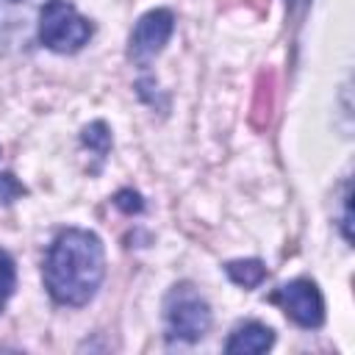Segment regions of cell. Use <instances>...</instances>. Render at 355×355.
I'll return each mask as SVG.
<instances>
[{"instance_id": "10", "label": "cell", "mask_w": 355, "mask_h": 355, "mask_svg": "<svg viewBox=\"0 0 355 355\" xmlns=\"http://www.w3.org/2000/svg\"><path fill=\"white\" fill-rule=\"evenodd\" d=\"M83 144H89L100 158L108 153V147H111V133H108V128H105V122H92L86 130H83Z\"/></svg>"}, {"instance_id": "4", "label": "cell", "mask_w": 355, "mask_h": 355, "mask_svg": "<svg viewBox=\"0 0 355 355\" xmlns=\"http://www.w3.org/2000/svg\"><path fill=\"white\" fill-rule=\"evenodd\" d=\"M272 302H277L286 311V316L291 322H297L300 327H319L324 322V300H322V291L308 277H297V280L283 283L272 294Z\"/></svg>"}, {"instance_id": "2", "label": "cell", "mask_w": 355, "mask_h": 355, "mask_svg": "<svg viewBox=\"0 0 355 355\" xmlns=\"http://www.w3.org/2000/svg\"><path fill=\"white\" fill-rule=\"evenodd\" d=\"M211 327V308L200 297V291L189 283H178L169 288L164 300V330L169 341H200Z\"/></svg>"}, {"instance_id": "5", "label": "cell", "mask_w": 355, "mask_h": 355, "mask_svg": "<svg viewBox=\"0 0 355 355\" xmlns=\"http://www.w3.org/2000/svg\"><path fill=\"white\" fill-rule=\"evenodd\" d=\"M172 31H175V17H172L169 8H153V11H147L136 22V28L130 33L128 55L136 64H147L150 58H155L164 50V44L169 42Z\"/></svg>"}, {"instance_id": "3", "label": "cell", "mask_w": 355, "mask_h": 355, "mask_svg": "<svg viewBox=\"0 0 355 355\" xmlns=\"http://www.w3.org/2000/svg\"><path fill=\"white\" fill-rule=\"evenodd\" d=\"M36 36L53 53H78L92 39V22L67 0H50L39 11Z\"/></svg>"}, {"instance_id": "6", "label": "cell", "mask_w": 355, "mask_h": 355, "mask_svg": "<svg viewBox=\"0 0 355 355\" xmlns=\"http://www.w3.org/2000/svg\"><path fill=\"white\" fill-rule=\"evenodd\" d=\"M50 0H0V39H17L31 31Z\"/></svg>"}, {"instance_id": "7", "label": "cell", "mask_w": 355, "mask_h": 355, "mask_svg": "<svg viewBox=\"0 0 355 355\" xmlns=\"http://www.w3.org/2000/svg\"><path fill=\"white\" fill-rule=\"evenodd\" d=\"M272 344H275V333L266 324H261V322H244V324H239L230 333L225 349L233 352V355H258V352H266Z\"/></svg>"}, {"instance_id": "1", "label": "cell", "mask_w": 355, "mask_h": 355, "mask_svg": "<svg viewBox=\"0 0 355 355\" xmlns=\"http://www.w3.org/2000/svg\"><path fill=\"white\" fill-rule=\"evenodd\" d=\"M105 275L103 241L80 227H67L55 236L44 258V286L61 305H86Z\"/></svg>"}, {"instance_id": "8", "label": "cell", "mask_w": 355, "mask_h": 355, "mask_svg": "<svg viewBox=\"0 0 355 355\" xmlns=\"http://www.w3.org/2000/svg\"><path fill=\"white\" fill-rule=\"evenodd\" d=\"M227 275L233 283L244 286V288H255L263 277H266V266L258 261V258H247V261H230L227 266Z\"/></svg>"}, {"instance_id": "12", "label": "cell", "mask_w": 355, "mask_h": 355, "mask_svg": "<svg viewBox=\"0 0 355 355\" xmlns=\"http://www.w3.org/2000/svg\"><path fill=\"white\" fill-rule=\"evenodd\" d=\"M114 202H116V208H122V211H128V214H130V211H141V197H139L136 191H119Z\"/></svg>"}, {"instance_id": "11", "label": "cell", "mask_w": 355, "mask_h": 355, "mask_svg": "<svg viewBox=\"0 0 355 355\" xmlns=\"http://www.w3.org/2000/svg\"><path fill=\"white\" fill-rule=\"evenodd\" d=\"M22 194H25V186L11 172H0V202L8 205V202H14Z\"/></svg>"}, {"instance_id": "9", "label": "cell", "mask_w": 355, "mask_h": 355, "mask_svg": "<svg viewBox=\"0 0 355 355\" xmlns=\"http://www.w3.org/2000/svg\"><path fill=\"white\" fill-rule=\"evenodd\" d=\"M14 286H17V269H14V261L6 250H0V313L8 302V297L14 294Z\"/></svg>"}]
</instances>
